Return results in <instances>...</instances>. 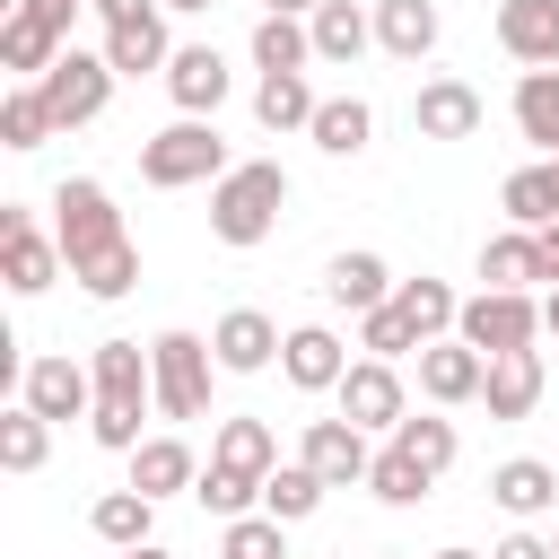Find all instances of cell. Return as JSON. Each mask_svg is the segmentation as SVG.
<instances>
[{
  "label": "cell",
  "instance_id": "obj_1",
  "mask_svg": "<svg viewBox=\"0 0 559 559\" xmlns=\"http://www.w3.org/2000/svg\"><path fill=\"white\" fill-rule=\"evenodd\" d=\"M96 411H87V437L105 454H131L140 445V411L157 402V376H148V349L140 341H96Z\"/></svg>",
  "mask_w": 559,
  "mask_h": 559
},
{
  "label": "cell",
  "instance_id": "obj_2",
  "mask_svg": "<svg viewBox=\"0 0 559 559\" xmlns=\"http://www.w3.org/2000/svg\"><path fill=\"white\" fill-rule=\"evenodd\" d=\"M280 210H288V166H271V157H245L210 183V236L227 253H253L280 227Z\"/></svg>",
  "mask_w": 559,
  "mask_h": 559
},
{
  "label": "cell",
  "instance_id": "obj_3",
  "mask_svg": "<svg viewBox=\"0 0 559 559\" xmlns=\"http://www.w3.org/2000/svg\"><path fill=\"white\" fill-rule=\"evenodd\" d=\"M218 175H227L218 114H175L166 131L140 140V183H157V192H192V183H218Z\"/></svg>",
  "mask_w": 559,
  "mask_h": 559
},
{
  "label": "cell",
  "instance_id": "obj_4",
  "mask_svg": "<svg viewBox=\"0 0 559 559\" xmlns=\"http://www.w3.org/2000/svg\"><path fill=\"white\" fill-rule=\"evenodd\" d=\"M52 236H61V262H70V271H87L96 253L131 245V236H122V210H114V192H105L96 175H61V183H52Z\"/></svg>",
  "mask_w": 559,
  "mask_h": 559
},
{
  "label": "cell",
  "instance_id": "obj_5",
  "mask_svg": "<svg viewBox=\"0 0 559 559\" xmlns=\"http://www.w3.org/2000/svg\"><path fill=\"white\" fill-rule=\"evenodd\" d=\"M148 376H157V411H166V419H201V411H210L218 349H210L201 332H157V341H148Z\"/></svg>",
  "mask_w": 559,
  "mask_h": 559
},
{
  "label": "cell",
  "instance_id": "obj_6",
  "mask_svg": "<svg viewBox=\"0 0 559 559\" xmlns=\"http://www.w3.org/2000/svg\"><path fill=\"white\" fill-rule=\"evenodd\" d=\"M480 358H507V349H533L542 341V297L533 288H480L463 297V323H454Z\"/></svg>",
  "mask_w": 559,
  "mask_h": 559
},
{
  "label": "cell",
  "instance_id": "obj_7",
  "mask_svg": "<svg viewBox=\"0 0 559 559\" xmlns=\"http://www.w3.org/2000/svg\"><path fill=\"white\" fill-rule=\"evenodd\" d=\"M61 271H70L61 236H44L26 201H0V280H9V297H44Z\"/></svg>",
  "mask_w": 559,
  "mask_h": 559
},
{
  "label": "cell",
  "instance_id": "obj_8",
  "mask_svg": "<svg viewBox=\"0 0 559 559\" xmlns=\"http://www.w3.org/2000/svg\"><path fill=\"white\" fill-rule=\"evenodd\" d=\"M341 419H358L367 437H393L411 419V393H402V358H349V376L332 384Z\"/></svg>",
  "mask_w": 559,
  "mask_h": 559
},
{
  "label": "cell",
  "instance_id": "obj_9",
  "mask_svg": "<svg viewBox=\"0 0 559 559\" xmlns=\"http://www.w3.org/2000/svg\"><path fill=\"white\" fill-rule=\"evenodd\" d=\"M35 87H44L52 122H61V131H79V122H96V114L114 105V61H105V52H79V44H70V52H61V61H52V70L35 79Z\"/></svg>",
  "mask_w": 559,
  "mask_h": 559
},
{
  "label": "cell",
  "instance_id": "obj_10",
  "mask_svg": "<svg viewBox=\"0 0 559 559\" xmlns=\"http://www.w3.org/2000/svg\"><path fill=\"white\" fill-rule=\"evenodd\" d=\"M297 463H306L323 489H367V463H376V445H367V428H358V419H306V437H297Z\"/></svg>",
  "mask_w": 559,
  "mask_h": 559
},
{
  "label": "cell",
  "instance_id": "obj_11",
  "mask_svg": "<svg viewBox=\"0 0 559 559\" xmlns=\"http://www.w3.org/2000/svg\"><path fill=\"white\" fill-rule=\"evenodd\" d=\"M17 402H35L52 428H61V419H87V411H96V367H79V358H61V349H52V358H26V367H17Z\"/></svg>",
  "mask_w": 559,
  "mask_h": 559
},
{
  "label": "cell",
  "instance_id": "obj_12",
  "mask_svg": "<svg viewBox=\"0 0 559 559\" xmlns=\"http://www.w3.org/2000/svg\"><path fill=\"white\" fill-rule=\"evenodd\" d=\"M480 384H489V358H480L463 332H445V341H428V349H419V393H428L437 411L480 402Z\"/></svg>",
  "mask_w": 559,
  "mask_h": 559
},
{
  "label": "cell",
  "instance_id": "obj_13",
  "mask_svg": "<svg viewBox=\"0 0 559 559\" xmlns=\"http://www.w3.org/2000/svg\"><path fill=\"white\" fill-rule=\"evenodd\" d=\"M157 79H166L175 114H218V105H227V87H236V70H227V52H218V44H175V61H166Z\"/></svg>",
  "mask_w": 559,
  "mask_h": 559
},
{
  "label": "cell",
  "instance_id": "obj_14",
  "mask_svg": "<svg viewBox=\"0 0 559 559\" xmlns=\"http://www.w3.org/2000/svg\"><path fill=\"white\" fill-rule=\"evenodd\" d=\"M280 323L262 314V306H227L218 323H210V349H218V376H262L271 358H280Z\"/></svg>",
  "mask_w": 559,
  "mask_h": 559
},
{
  "label": "cell",
  "instance_id": "obj_15",
  "mask_svg": "<svg viewBox=\"0 0 559 559\" xmlns=\"http://www.w3.org/2000/svg\"><path fill=\"white\" fill-rule=\"evenodd\" d=\"M480 87L472 79H419V96H411V131L419 140H472L480 131Z\"/></svg>",
  "mask_w": 559,
  "mask_h": 559
},
{
  "label": "cell",
  "instance_id": "obj_16",
  "mask_svg": "<svg viewBox=\"0 0 559 559\" xmlns=\"http://www.w3.org/2000/svg\"><path fill=\"white\" fill-rule=\"evenodd\" d=\"M498 52L524 70H559V0H498Z\"/></svg>",
  "mask_w": 559,
  "mask_h": 559
},
{
  "label": "cell",
  "instance_id": "obj_17",
  "mask_svg": "<svg viewBox=\"0 0 559 559\" xmlns=\"http://www.w3.org/2000/svg\"><path fill=\"white\" fill-rule=\"evenodd\" d=\"M280 376H288L297 393H332V384L349 376V349H341V332H332V323H297V332L280 341Z\"/></svg>",
  "mask_w": 559,
  "mask_h": 559
},
{
  "label": "cell",
  "instance_id": "obj_18",
  "mask_svg": "<svg viewBox=\"0 0 559 559\" xmlns=\"http://www.w3.org/2000/svg\"><path fill=\"white\" fill-rule=\"evenodd\" d=\"M489 498H498L515 524H542V515H559V472H550L542 454H507V463L489 472Z\"/></svg>",
  "mask_w": 559,
  "mask_h": 559
},
{
  "label": "cell",
  "instance_id": "obj_19",
  "mask_svg": "<svg viewBox=\"0 0 559 559\" xmlns=\"http://www.w3.org/2000/svg\"><path fill=\"white\" fill-rule=\"evenodd\" d=\"M105 61H114V79H148V70H166L175 61V35H166V9H148V17H131V26H105V44H96Z\"/></svg>",
  "mask_w": 559,
  "mask_h": 559
},
{
  "label": "cell",
  "instance_id": "obj_20",
  "mask_svg": "<svg viewBox=\"0 0 559 559\" xmlns=\"http://www.w3.org/2000/svg\"><path fill=\"white\" fill-rule=\"evenodd\" d=\"M87 533L105 542V550H140V542H157V498L148 489H105L96 507H87Z\"/></svg>",
  "mask_w": 559,
  "mask_h": 559
},
{
  "label": "cell",
  "instance_id": "obj_21",
  "mask_svg": "<svg viewBox=\"0 0 559 559\" xmlns=\"http://www.w3.org/2000/svg\"><path fill=\"white\" fill-rule=\"evenodd\" d=\"M550 262H542V227H507L480 245V288H542Z\"/></svg>",
  "mask_w": 559,
  "mask_h": 559
},
{
  "label": "cell",
  "instance_id": "obj_22",
  "mask_svg": "<svg viewBox=\"0 0 559 559\" xmlns=\"http://www.w3.org/2000/svg\"><path fill=\"white\" fill-rule=\"evenodd\" d=\"M480 402H489V419H533V411H542V349H507V358H489Z\"/></svg>",
  "mask_w": 559,
  "mask_h": 559
},
{
  "label": "cell",
  "instance_id": "obj_23",
  "mask_svg": "<svg viewBox=\"0 0 559 559\" xmlns=\"http://www.w3.org/2000/svg\"><path fill=\"white\" fill-rule=\"evenodd\" d=\"M210 463H227V472H245V480H271V472H280V437H271V419H253V411L218 419Z\"/></svg>",
  "mask_w": 559,
  "mask_h": 559
},
{
  "label": "cell",
  "instance_id": "obj_24",
  "mask_svg": "<svg viewBox=\"0 0 559 559\" xmlns=\"http://www.w3.org/2000/svg\"><path fill=\"white\" fill-rule=\"evenodd\" d=\"M192 480H201V454H192L183 437H140V445H131V489H148L157 507H166L175 489H192Z\"/></svg>",
  "mask_w": 559,
  "mask_h": 559
},
{
  "label": "cell",
  "instance_id": "obj_25",
  "mask_svg": "<svg viewBox=\"0 0 559 559\" xmlns=\"http://www.w3.org/2000/svg\"><path fill=\"white\" fill-rule=\"evenodd\" d=\"M437 35H445L437 0H376V44H384L393 61H428Z\"/></svg>",
  "mask_w": 559,
  "mask_h": 559
},
{
  "label": "cell",
  "instance_id": "obj_26",
  "mask_svg": "<svg viewBox=\"0 0 559 559\" xmlns=\"http://www.w3.org/2000/svg\"><path fill=\"white\" fill-rule=\"evenodd\" d=\"M323 297H332L341 314H367V306H384V297H393V271H384V253H332V262H323Z\"/></svg>",
  "mask_w": 559,
  "mask_h": 559
},
{
  "label": "cell",
  "instance_id": "obj_27",
  "mask_svg": "<svg viewBox=\"0 0 559 559\" xmlns=\"http://www.w3.org/2000/svg\"><path fill=\"white\" fill-rule=\"evenodd\" d=\"M306 26H314V61H341V70L376 44V9H358V0H323Z\"/></svg>",
  "mask_w": 559,
  "mask_h": 559
},
{
  "label": "cell",
  "instance_id": "obj_28",
  "mask_svg": "<svg viewBox=\"0 0 559 559\" xmlns=\"http://www.w3.org/2000/svg\"><path fill=\"white\" fill-rule=\"evenodd\" d=\"M314 105H323V96H314L306 70H262V87H253V122H262V131H306Z\"/></svg>",
  "mask_w": 559,
  "mask_h": 559
},
{
  "label": "cell",
  "instance_id": "obj_29",
  "mask_svg": "<svg viewBox=\"0 0 559 559\" xmlns=\"http://www.w3.org/2000/svg\"><path fill=\"white\" fill-rule=\"evenodd\" d=\"M306 140H314L323 157H358V148L376 140V105H367V96H323L314 122H306Z\"/></svg>",
  "mask_w": 559,
  "mask_h": 559
},
{
  "label": "cell",
  "instance_id": "obj_30",
  "mask_svg": "<svg viewBox=\"0 0 559 559\" xmlns=\"http://www.w3.org/2000/svg\"><path fill=\"white\" fill-rule=\"evenodd\" d=\"M393 306H402V323L419 332V349L445 341V332L463 323V297H454L445 280H428V271H419V280H393Z\"/></svg>",
  "mask_w": 559,
  "mask_h": 559
},
{
  "label": "cell",
  "instance_id": "obj_31",
  "mask_svg": "<svg viewBox=\"0 0 559 559\" xmlns=\"http://www.w3.org/2000/svg\"><path fill=\"white\" fill-rule=\"evenodd\" d=\"M44 454H52V419L35 402H9L0 411V472L26 480V472H44Z\"/></svg>",
  "mask_w": 559,
  "mask_h": 559
},
{
  "label": "cell",
  "instance_id": "obj_32",
  "mask_svg": "<svg viewBox=\"0 0 559 559\" xmlns=\"http://www.w3.org/2000/svg\"><path fill=\"white\" fill-rule=\"evenodd\" d=\"M498 210H507V227H550L559 218V166L542 157V166H515L507 183H498Z\"/></svg>",
  "mask_w": 559,
  "mask_h": 559
},
{
  "label": "cell",
  "instance_id": "obj_33",
  "mask_svg": "<svg viewBox=\"0 0 559 559\" xmlns=\"http://www.w3.org/2000/svg\"><path fill=\"white\" fill-rule=\"evenodd\" d=\"M367 489H376L384 507H419V498L437 489V472H428L411 445H393V437H384V445H376V463H367Z\"/></svg>",
  "mask_w": 559,
  "mask_h": 559
},
{
  "label": "cell",
  "instance_id": "obj_34",
  "mask_svg": "<svg viewBox=\"0 0 559 559\" xmlns=\"http://www.w3.org/2000/svg\"><path fill=\"white\" fill-rule=\"evenodd\" d=\"M515 131L542 157H559V70H524L515 79Z\"/></svg>",
  "mask_w": 559,
  "mask_h": 559
},
{
  "label": "cell",
  "instance_id": "obj_35",
  "mask_svg": "<svg viewBox=\"0 0 559 559\" xmlns=\"http://www.w3.org/2000/svg\"><path fill=\"white\" fill-rule=\"evenodd\" d=\"M52 131H61V122H52L44 87H35V79H17V87L0 96V148H17V157H26V148H44Z\"/></svg>",
  "mask_w": 559,
  "mask_h": 559
},
{
  "label": "cell",
  "instance_id": "obj_36",
  "mask_svg": "<svg viewBox=\"0 0 559 559\" xmlns=\"http://www.w3.org/2000/svg\"><path fill=\"white\" fill-rule=\"evenodd\" d=\"M314 61V26L306 17H253V70H306Z\"/></svg>",
  "mask_w": 559,
  "mask_h": 559
},
{
  "label": "cell",
  "instance_id": "obj_37",
  "mask_svg": "<svg viewBox=\"0 0 559 559\" xmlns=\"http://www.w3.org/2000/svg\"><path fill=\"white\" fill-rule=\"evenodd\" d=\"M218 559H288V524L280 515H227L218 524Z\"/></svg>",
  "mask_w": 559,
  "mask_h": 559
},
{
  "label": "cell",
  "instance_id": "obj_38",
  "mask_svg": "<svg viewBox=\"0 0 559 559\" xmlns=\"http://www.w3.org/2000/svg\"><path fill=\"white\" fill-rule=\"evenodd\" d=\"M323 507V480L306 472V463H280L271 480H262V515H280V524H306Z\"/></svg>",
  "mask_w": 559,
  "mask_h": 559
},
{
  "label": "cell",
  "instance_id": "obj_39",
  "mask_svg": "<svg viewBox=\"0 0 559 559\" xmlns=\"http://www.w3.org/2000/svg\"><path fill=\"white\" fill-rule=\"evenodd\" d=\"M393 445H411V454H419V463H428L437 480H445V472H454V454H463V437H454V419H437V411H419V419H402V428H393Z\"/></svg>",
  "mask_w": 559,
  "mask_h": 559
},
{
  "label": "cell",
  "instance_id": "obj_40",
  "mask_svg": "<svg viewBox=\"0 0 559 559\" xmlns=\"http://www.w3.org/2000/svg\"><path fill=\"white\" fill-rule=\"evenodd\" d=\"M192 498H201V507L227 524V515H253V507H262V480H245V472H227V463H201Z\"/></svg>",
  "mask_w": 559,
  "mask_h": 559
},
{
  "label": "cell",
  "instance_id": "obj_41",
  "mask_svg": "<svg viewBox=\"0 0 559 559\" xmlns=\"http://www.w3.org/2000/svg\"><path fill=\"white\" fill-rule=\"evenodd\" d=\"M70 280H79L96 306H114V297H131V288H140V245H114V253H96V262H87V271H70Z\"/></svg>",
  "mask_w": 559,
  "mask_h": 559
},
{
  "label": "cell",
  "instance_id": "obj_42",
  "mask_svg": "<svg viewBox=\"0 0 559 559\" xmlns=\"http://www.w3.org/2000/svg\"><path fill=\"white\" fill-rule=\"evenodd\" d=\"M358 349H367V358H419V332H411V323H402V306L384 297V306H367V314H358Z\"/></svg>",
  "mask_w": 559,
  "mask_h": 559
},
{
  "label": "cell",
  "instance_id": "obj_43",
  "mask_svg": "<svg viewBox=\"0 0 559 559\" xmlns=\"http://www.w3.org/2000/svg\"><path fill=\"white\" fill-rule=\"evenodd\" d=\"M105 26H131V17H148V9H166V0H87Z\"/></svg>",
  "mask_w": 559,
  "mask_h": 559
},
{
  "label": "cell",
  "instance_id": "obj_44",
  "mask_svg": "<svg viewBox=\"0 0 559 559\" xmlns=\"http://www.w3.org/2000/svg\"><path fill=\"white\" fill-rule=\"evenodd\" d=\"M489 559H550V533H507Z\"/></svg>",
  "mask_w": 559,
  "mask_h": 559
},
{
  "label": "cell",
  "instance_id": "obj_45",
  "mask_svg": "<svg viewBox=\"0 0 559 559\" xmlns=\"http://www.w3.org/2000/svg\"><path fill=\"white\" fill-rule=\"evenodd\" d=\"M262 9H271V17H314L323 0H262Z\"/></svg>",
  "mask_w": 559,
  "mask_h": 559
},
{
  "label": "cell",
  "instance_id": "obj_46",
  "mask_svg": "<svg viewBox=\"0 0 559 559\" xmlns=\"http://www.w3.org/2000/svg\"><path fill=\"white\" fill-rule=\"evenodd\" d=\"M542 262H550V280H559V218L542 227Z\"/></svg>",
  "mask_w": 559,
  "mask_h": 559
},
{
  "label": "cell",
  "instance_id": "obj_47",
  "mask_svg": "<svg viewBox=\"0 0 559 559\" xmlns=\"http://www.w3.org/2000/svg\"><path fill=\"white\" fill-rule=\"evenodd\" d=\"M542 332L559 341V280H550V297H542Z\"/></svg>",
  "mask_w": 559,
  "mask_h": 559
},
{
  "label": "cell",
  "instance_id": "obj_48",
  "mask_svg": "<svg viewBox=\"0 0 559 559\" xmlns=\"http://www.w3.org/2000/svg\"><path fill=\"white\" fill-rule=\"evenodd\" d=\"M114 559H175L166 542H140V550H114Z\"/></svg>",
  "mask_w": 559,
  "mask_h": 559
},
{
  "label": "cell",
  "instance_id": "obj_49",
  "mask_svg": "<svg viewBox=\"0 0 559 559\" xmlns=\"http://www.w3.org/2000/svg\"><path fill=\"white\" fill-rule=\"evenodd\" d=\"M166 9H175V17H192V9H210V0H166Z\"/></svg>",
  "mask_w": 559,
  "mask_h": 559
},
{
  "label": "cell",
  "instance_id": "obj_50",
  "mask_svg": "<svg viewBox=\"0 0 559 559\" xmlns=\"http://www.w3.org/2000/svg\"><path fill=\"white\" fill-rule=\"evenodd\" d=\"M437 559H480V550H437Z\"/></svg>",
  "mask_w": 559,
  "mask_h": 559
},
{
  "label": "cell",
  "instance_id": "obj_51",
  "mask_svg": "<svg viewBox=\"0 0 559 559\" xmlns=\"http://www.w3.org/2000/svg\"><path fill=\"white\" fill-rule=\"evenodd\" d=\"M550 559H559V524H550Z\"/></svg>",
  "mask_w": 559,
  "mask_h": 559
},
{
  "label": "cell",
  "instance_id": "obj_52",
  "mask_svg": "<svg viewBox=\"0 0 559 559\" xmlns=\"http://www.w3.org/2000/svg\"><path fill=\"white\" fill-rule=\"evenodd\" d=\"M376 559H393V550H376Z\"/></svg>",
  "mask_w": 559,
  "mask_h": 559
},
{
  "label": "cell",
  "instance_id": "obj_53",
  "mask_svg": "<svg viewBox=\"0 0 559 559\" xmlns=\"http://www.w3.org/2000/svg\"><path fill=\"white\" fill-rule=\"evenodd\" d=\"M550 166H559V157H550Z\"/></svg>",
  "mask_w": 559,
  "mask_h": 559
}]
</instances>
